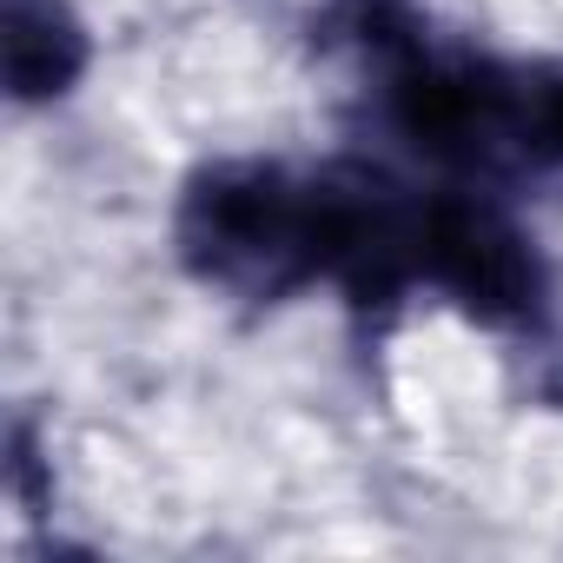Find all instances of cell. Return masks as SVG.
Segmentation results:
<instances>
[{"mask_svg":"<svg viewBox=\"0 0 563 563\" xmlns=\"http://www.w3.org/2000/svg\"><path fill=\"white\" fill-rule=\"evenodd\" d=\"M179 265L219 299L278 306L319 278L339 252V166L292 173L278 159L199 166L173 212Z\"/></svg>","mask_w":563,"mask_h":563,"instance_id":"cell-1","label":"cell"},{"mask_svg":"<svg viewBox=\"0 0 563 563\" xmlns=\"http://www.w3.org/2000/svg\"><path fill=\"white\" fill-rule=\"evenodd\" d=\"M418 286L444 292L464 319L490 332H537L550 272L537 239L510 212L471 192H431L418 225Z\"/></svg>","mask_w":563,"mask_h":563,"instance_id":"cell-2","label":"cell"},{"mask_svg":"<svg viewBox=\"0 0 563 563\" xmlns=\"http://www.w3.org/2000/svg\"><path fill=\"white\" fill-rule=\"evenodd\" d=\"M8 93L21 107H47V100H67L74 80L87 74L93 47H87V27L67 0H8Z\"/></svg>","mask_w":563,"mask_h":563,"instance_id":"cell-3","label":"cell"},{"mask_svg":"<svg viewBox=\"0 0 563 563\" xmlns=\"http://www.w3.org/2000/svg\"><path fill=\"white\" fill-rule=\"evenodd\" d=\"M523 159H563V74H530Z\"/></svg>","mask_w":563,"mask_h":563,"instance_id":"cell-4","label":"cell"}]
</instances>
